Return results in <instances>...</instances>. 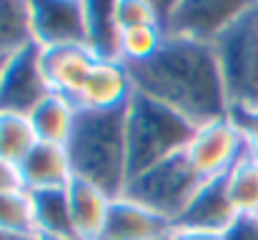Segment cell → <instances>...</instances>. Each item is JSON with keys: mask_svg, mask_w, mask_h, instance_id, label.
I'll return each instance as SVG.
<instances>
[{"mask_svg": "<svg viewBox=\"0 0 258 240\" xmlns=\"http://www.w3.org/2000/svg\"><path fill=\"white\" fill-rule=\"evenodd\" d=\"M131 73L138 93L175 108L196 125L231 115L221 68L208 43L168 35L163 50Z\"/></svg>", "mask_w": 258, "mask_h": 240, "instance_id": "6da1fadb", "label": "cell"}, {"mask_svg": "<svg viewBox=\"0 0 258 240\" xmlns=\"http://www.w3.org/2000/svg\"><path fill=\"white\" fill-rule=\"evenodd\" d=\"M68 155L76 178L100 185L113 198L128 183V150H125V110L90 113L81 110L76 130L68 140Z\"/></svg>", "mask_w": 258, "mask_h": 240, "instance_id": "7a4b0ae2", "label": "cell"}, {"mask_svg": "<svg viewBox=\"0 0 258 240\" xmlns=\"http://www.w3.org/2000/svg\"><path fill=\"white\" fill-rule=\"evenodd\" d=\"M196 128L198 125L175 108L136 90L125 108L128 178L173 155H180L188 148Z\"/></svg>", "mask_w": 258, "mask_h": 240, "instance_id": "3957f363", "label": "cell"}, {"mask_svg": "<svg viewBox=\"0 0 258 240\" xmlns=\"http://www.w3.org/2000/svg\"><path fill=\"white\" fill-rule=\"evenodd\" d=\"M213 53L231 113L258 110V3H248L213 40Z\"/></svg>", "mask_w": 258, "mask_h": 240, "instance_id": "277c9868", "label": "cell"}, {"mask_svg": "<svg viewBox=\"0 0 258 240\" xmlns=\"http://www.w3.org/2000/svg\"><path fill=\"white\" fill-rule=\"evenodd\" d=\"M203 183L206 180H201L198 173L190 168L185 153H180L138 175H131L120 195L146 205L148 210L158 213L161 218L175 225Z\"/></svg>", "mask_w": 258, "mask_h": 240, "instance_id": "5b68a950", "label": "cell"}, {"mask_svg": "<svg viewBox=\"0 0 258 240\" xmlns=\"http://www.w3.org/2000/svg\"><path fill=\"white\" fill-rule=\"evenodd\" d=\"M183 153L201 180L226 178L228 170L246 155V135L233 115H223L198 125Z\"/></svg>", "mask_w": 258, "mask_h": 240, "instance_id": "8992f818", "label": "cell"}, {"mask_svg": "<svg viewBox=\"0 0 258 240\" xmlns=\"http://www.w3.org/2000/svg\"><path fill=\"white\" fill-rule=\"evenodd\" d=\"M248 3L233 0H183L168 3L163 28L173 38H188L213 45V40L241 15Z\"/></svg>", "mask_w": 258, "mask_h": 240, "instance_id": "52a82bcc", "label": "cell"}, {"mask_svg": "<svg viewBox=\"0 0 258 240\" xmlns=\"http://www.w3.org/2000/svg\"><path fill=\"white\" fill-rule=\"evenodd\" d=\"M33 45L40 50L86 45L88 8L83 0H38L30 3Z\"/></svg>", "mask_w": 258, "mask_h": 240, "instance_id": "ba28073f", "label": "cell"}, {"mask_svg": "<svg viewBox=\"0 0 258 240\" xmlns=\"http://www.w3.org/2000/svg\"><path fill=\"white\" fill-rule=\"evenodd\" d=\"M48 95L50 88L43 75L38 45H30L18 55L8 58L0 80V113L30 115V110Z\"/></svg>", "mask_w": 258, "mask_h": 240, "instance_id": "9c48e42d", "label": "cell"}, {"mask_svg": "<svg viewBox=\"0 0 258 240\" xmlns=\"http://www.w3.org/2000/svg\"><path fill=\"white\" fill-rule=\"evenodd\" d=\"M136 95V80L120 60H95L76 103L90 113H120Z\"/></svg>", "mask_w": 258, "mask_h": 240, "instance_id": "30bf717a", "label": "cell"}, {"mask_svg": "<svg viewBox=\"0 0 258 240\" xmlns=\"http://www.w3.org/2000/svg\"><path fill=\"white\" fill-rule=\"evenodd\" d=\"M18 173L28 193L66 190L76 178L68 148L43 140H38V145L18 163Z\"/></svg>", "mask_w": 258, "mask_h": 240, "instance_id": "8fae6325", "label": "cell"}, {"mask_svg": "<svg viewBox=\"0 0 258 240\" xmlns=\"http://www.w3.org/2000/svg\"><path fill=\"white\" fill-rule=\"evenodd\" d=\"M238 220V210L233 208V200L228 195L226 180H206L190 203L185 205L183 215L178 218L175 228H193V230H211V233H226Z\"/></svg>", "mask_w": 258, "mask_h": 240, "instance_id": "7c38bea8", "label": "cell"}, {"mask_svg": "<svg viewBox=\"0 0 258 240\" xmlns=\"http://www.w3.org/2000/svg\"><path fill=\"white\" fill-rule=\"evenodd\" d=\"M171 233L173 223L166 218L125 195H115L100 240H168Z\"/></svg>", "mask_w": 258, "mask_h": 240, "instance_id": "4fadbf2b", "label": "cell"}, {"mask_svg": "<svg viewBox=\"0 0 258 240\" xmlns=\"http://www.w3.org/2000/svg\"><path fill=\"white\" fill-rule=\"evenodd\" d=\"M40 65L50 93L76 100L95 65V58L86 45L48 48L40 50Z\"/></svg>", "mask_w": 258, "mask_h": 240, "instance_id": "5bb4252c", "label": "cell"}, {"mask_svg": "<svg viewBox=\"0 0 258 240\" xmlns=\"http://www.w3.org/2000/svg\"><path fill=\"white\" fill-rule=\"evenodd\" d=\"M110 205L113 195L105 193L100 185L73 178V183L68 185V208L76 240H100L110 215Z\"/></svg>", "mask_w": 258, "mask_h": 240, "instance_id": "9a60e30c", "label": "cell"}, {"mask_svg": "<svg viewBox=\"0 0 258 240\" xmlns=\"http://www.w3.org/2000/svg\"><path fill=\"white\" fill-rule=\"evenodd\" d=\"M78 115H81V108H78L76 100L50 93L48 98H43L30 110L28 118H30V123L35 128L38 140L55 143V145H68V140L76 130Z\"/></svg>", "mask_w": 258, "mask_h": 240, "instance_id": "2e32d148", "label": "cell"}, {"mask_svg": "<svg viewBox=\"0 0 258 240\" xmlns=\"http://www.w3.org/2000/svg\"><path fill=\"white\" fill-rule=\"evenodd\" d=\"M88 8V40L86 48L95 60H120V35L123 30L113 20V0L86 3ZM123 63V60H120Z\"/></svg>", "mask_w": 258, "mask_h": 240, "instance_id": "e0dca14e", "label": "cell"}, {"mask_svg": "<svg viewBox=\"0 0 258 240\" xmlns=\"http://www.w3.org/2000/svg\"><path fill=\"white\" fill-rule=\"evenodd\" d=\"M33 45L30 3L0 0V58H13Z\"/></svg>", "mask_w": 258, "mask_h": 240, "instance_id": "ac0fdd59", "label": "cell"}, {"mask_svg": "<svg viewBox=\"0 0 258 240\" xmlns=\"http://www.w3.org/2000/svg\"><path fill=\"white\" fill-rule=\"evenodd\" d=\"M33 210H35V235H73L71 225V208H68V188L66 190H45L33 193Z\"/></svg>", "mask_w": 258, "mask_h": 240, "instance_id": "d6986e66", "label": "cell"}, {"mask_svg": "<svg viewBox=\"0 0 258 240\" xmlns=\"http://www.w3.org/2000/svg\"><path fill=\"white\" fill-rule=\"evenodd\" d=\"M166 40H168V33H166L163 25H141V28L123 30V35H120V60L128 68L146 65L163 50Z\"/></svg>", "mask_w": 258, "mask_h": 240, "instance_id": "ffe728a7", "label": "cell"}, {"mask_svg": "<svg viewBox=\"0 0 258 240\" xmlns=\"http://www.w3.org/2000/svg\"><path fill=\"white\" fill-rule=\"evenodd\" d=\"M38 145L35 128L23 113H0V158L18 165Z\"/></svg>", "mask_w": 258, "mask_h": 240, "instance_id": "44dd1931", "label": "cell"}, {"mask_svg": "<svg viewBox=\"0 0 258 240\" xmlns=\"http://www.w3.org/2000/svg\"><path fill=\"white\" fill-rule=\"evenodd\" d=\"M0 230L13 235H35V210H33V193L25 188L0 190Z\"/></svg>", "mask_w": 258, "mask_h": 240, "instance_id": "7402d4cb", "label": "cell"}, {"mask_svg": "<svg viewBox=\"0 0 258 240\" xmlns=\"http://www.w3.org/2000/svg\"><path fill=\"white\" fill-rule=\"evenodd\" d=\"M238 215H258V163L248 155L238 160L223 178Z\"/></svg>", "mask_w": 258, "mask_h": 240, "instance_id": "603a6c76", "label": "cell"}, {"mask_svg": "<svg viewBox=\"0 0 258 240\" xmlns=\"http://www.w3.org/2000/svg\"><path fill=\"white\" fill-rule=\"evenodd\" d=\"M166 8L163 3L156 0H113V20L120 30H131L141 25H163Z\"/></svg>", "mask_w": 258, "mask_h": 240, "instance_id": "cb8c5ba5", "label": "cell"}, {"mask_svg": "<svg viewBox=\"0 0 258 240\" xmlns=\"http://www.w3.org/2000/svg\"><path fill=\"white\" fill-rule=\"evenodd\" d=\"M246 135V155L258 163V110L251 113H231Z\"/></svg>", "mask_w": 258, "mask_h": 240, "instance_id": "d4e9b609", "label": "cell"}, {"mask_svg": "<svg viewBox=\"0 0 258 240\" xmlns=\"http://www.w3.org/2000/svg\"><path fill=\"white\" fill-rule=\"evenodd\" d=\"M223 240H258V215H238V220L223 233Z\"/></svg>", "mask_w": 258, "mask_h": 240, "instance_id": "484cf974", "label": "cell"}, {"mask_svg": "<svg viewBox=\"0 0 258 240\" xmlns=\"http://www.w3.org/2000/svg\"><path fill=\"white\" fill-rule=\"evenodd\" d=\"M15 188H23L18 165H13V163H8L5 158H0V190H15Z\"/></svg>", "mask_w": 258, "mask_h": 240, "instance_id": "4316f807", "label": "cell"}, {"mask_svg": "<svg viewBox=\"0 0 258 240\" xmlns=\"http://www.w3.org/2000/svg\"><path fill=\"white\" fill-rule=\"evenodd\" d=\"M171 240H223V233H211V230H193V228H175V225H173Z\"/></svg>", "mask_w": 258, "mask_h": 240, "instance_id": "83f0119b", "label": "cell"}, {"mask_svg": "<svg viewBox=\"0 0 258 240\" xmlns=\"http://www.w3.org/2000/svg\"><path fill=\"white\" fill-rule=\"evenodd\" d=\"M33 240H76V238H71V235H50V233H38Z\"/></svg>", "mask_w": 258, "mask_h": 240, "instance_id": "f1b7e54d", "label": "cell"}, {"mask_svg": "<svg viewBox=\"0 0 258 240\" xmlns=\"http://www.w3.org/2000/svg\"><path fill=\"white\" fill-rule=\"evenodd\" d=\"M35 238V235H33ZM33 238H25V235H13V233H3L0 230V240H33Z\"/></svg>", "mask_w": 258, "mask_h": 240, "instance_id": "f546056e", "label": "cell"}, {"mask_svg": "<svg viewBox=\"0 0 258 240\" xmlns=\"http://www.w3.org/2000/svg\"><path fill=\"white\" fill-rule=\"evenodd\" d=\"M5 63H8V60H5V58H0V80H3V70H5Z\"/></svg>", "mask_w": 258, "mask_h": 240, "instance_id": "4dcf8cb0", "label": "cell"}, {"mask_svg": "<svg viewBox=\"0 0 258 240\" xmlns=\"http://www.w3.org/2000/svg\"><path fill=\"white\" fill-rule=\"evenodd\" d=\"M168 240H171V238H168Z\"/></svg>", "mask_w": 258, "mask_h": 240, "instance_id": "1f68e13d", "label": "cell"}]
</instances>
